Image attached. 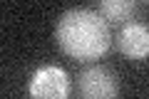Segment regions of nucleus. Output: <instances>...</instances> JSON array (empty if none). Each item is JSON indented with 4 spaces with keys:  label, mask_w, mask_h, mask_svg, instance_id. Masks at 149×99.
I'll list each match as a JSON object with an SVG mask.
<instances>
[{
    "label": "nucleus",
    "mask_w": 149,
    "mask_h": 99,
    "mask_svg": "<svg viewBox=\"0 0 149 99\" xmlns=\"http://www.w3.org/2000/svg\"><path fill=\"white\" fill-rule=\"evenodd\" d=\"M117 50L129 60H144L149 57V27L142 22H127L119 27L117 37Z\"/></svg>",
    "instance_id": "20e7f679"
},
{
    "label": "nucleus",
    "mask_w": 149,
    "mask_h": 99,
    "mask_svg": "<svg viewBox=\"0 0 149 99\" xmlns=\"http://www.w3.org/2000/svg\"><path fill=\"white\" fill-rule=\"evenodd\" d=\"M55 40L70 60L95 62L109 52V25L100 12L90 8H72L62 12L55 27Z\"/></svg>",
    "instance_id": "f257e3e1"
},
{
    "label": "nucleus",
    "mask_w": 149,
    "mask_h": 99,
    "mask_svg": "<svg viewBox=\"0 0 149 99\" xmlns=\"http://www.w3.org/2000/svg\"><path fill=\"white\" fill-rule=\"evenodd\" d=\"M27 94L37 99H65L70 94V77L62 67H40L27 84Z\"/></svg>",
    "instance_id": "7ed1b4c3"
},
{
    "label": "nucleus",
    "mask_w": 149,
    "mask_h": 99,
    "mask_svg": "<svg viewBox=\"0 0 149 99\" xmlns=\"http://www.w3.org/2000/svg\"><path fill=\"white\" fill-rule=\"evenodd\" d=\"M147 3H149V0H147Z\"/></svg>",
    "instance_id": "423d86ee"
},
{
    "label": "nucleus",
    "mask_w": 149,
    "mask_h": 99,
    "mask_svg": "<svg viewBox=\"0 0 149 99\" xmlns=\"http://www.w3.org/2000/svg\"><path fill=\"white\" fill-rule=\"evenodd\" d=\"M97 12L109 27H122L137 15V0H97Z\"/></svg>",
    "instance_id": "39448f33"
},
{
    "label": "nucleus",
    "mask_w": 149,
    "mask_h": 99,
    "mask_svg": "<svg viewBox=\"0 0 149 99\" xmlns=\"http://www.w3.org/2000/svg\"><path fill=\"white\" fill-rule=\"evenodd\" d=\"M77 94L82 99H114L119 94V79L102 64H90L77 74Z\"/></svg>",
    "instance_id": "f03ea898"
}]
</instances>
